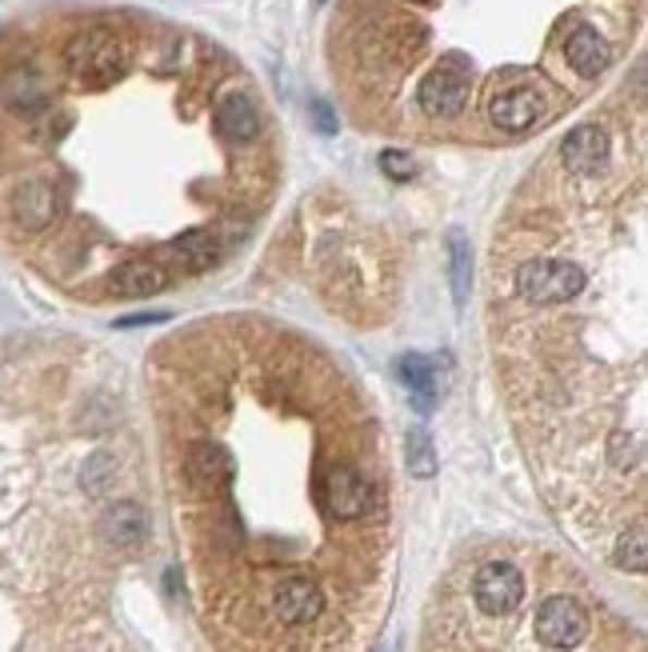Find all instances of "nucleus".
Instances as JSON below:
<instances>
[{"instance_id":"2eb2a0df","label":"nucleus","mask_w":648,"mask_h":652,"mask_svg":"<svg viewBox=\"0 0 648 652\" xmlns=\"http://www.w3.org/2000/svg\"><path fill=\"white\" fill-rule=\"evenodd\" d=\"M217 248H221V241H217L212 229H184L181 236H172V245H164V257H169L181 272L196 276V272L212 269Z\"/></svg>"},{"instance_id":"6ab92c4d","label":"nucleus","mask_w":648,"mask_h":652,"mask_svg":"<svg viewBox=\"0 0 648 652\" xmlns=\"http://www.w3.org/2000/svg\"><path fill=\"white\" fill-rule=\"evenodd\" d=\"M404 460H408V472L420 480L437 472V444H432V436H428L425 429L408 432V441H404Z\"/></svg>"},{"instance_id":"0eeeda50","label":"nucleus","mask_w":648,"mask_h":652,"mask_svg":"<svg viewBox=\"0 0 648 652\" xmlns=\"http://www.w3.org/2000/svg\"><path fill=\"white\" fill-rule=\"evenodd\" d=\"M533 628H537V640L545 649H576L588 637L592 620H588L585 604L573 601V596H549L537 608Z\"/></svg>"},{"instance_id":"1a4fd4ad","label":"nucleus","mask_w":648,"mask_h":652,"mask_svg":"<svg viewBox=\"0 0 648 652\" xmlns=\"http://www.w3.org/2000/svg\"><path fill=\"white\" fill-rule=\"evenodd\" d=\"M473 596H477L480 613L509 616L525 601V577H521V568L509 565V561H492V565L480 568L477 580H473Z\"/></svg>"},{"instance_id":"aec40b11","label":"nucleus","mask_w":648,"mask_h":652,"mask_svg":"<svg viewBox=\"0 0 648 652\" xmlns=\"http://www.w3.org/2000/svg\"><path fill=\"white\" fill-rule=\"evenodd\" d=\"M616 565L621 568H633V573H645L648 565V553H645V525H633V529L624 532L621 541H616Z\"/></svg>"},{"instance_id":"dca6fc26","label":"nucleus","mask_w":648,"mask_h":652,"mask_svg":"<svg viewBox=\"0 0 648 652\" xmlns=\"http://www.w3.org/2000/svg\"><path fill=\"white\" fill-rule=\"evenodd\" d=\"M396 377H401L408 396H413L416 413H432L437 408V369H432V360L420 357V353H404L396 360Z\"/></svg>"},{"instance_id":"f257e3e1","label":"nucleus","mask_w":648,"mask_h":652,"mask_svg":"<svg viewBox=\"0 0 648 652\" xmlns=\"http://www.w3.org/2000/svg\"><path fill=\"white\" fill-rule=\"evenodd\" d=\"M133 64V52H129V40L109 25H93L85 33H76L69 45H64V69L73 76L76 85L85 88H109L117 85Z\"/></svg>"},{"instance_id":"39448f33","label":"nucleus","mask_w":648,"mask_h":652,"mask_svg":"<svg viewBox=\"0 0 648 652\" xmlns=\"http://www.w3.org/2000/svg\"><path fill=\"white\" fill-rule=\"evenodd\" d=\"M416 100H420V109H425L428 116H437V121H453V116H461L468 104V61L465 57H456V52L441 57L437 69L420 81Z\"/></svg>"},{"instance_id":"a211bd4d","label":"nucleus","mask_w":648,"mask_h":652,"mask_svg":"<svg viewBox=\"0 0 648 652\" xmlns=\"http://www.w3.org/2000/svg\"><path fill=\"white\" fill-rule=\"evenodd\" d=\"M449 272H453V300L465 308L473 293V253L465 233H449Z\"/></svg>"},{"instance_id":"ddd939ff","label":"nucleus","mask_w":648,"mask_h":652,"mask_svg":"<svg viewBox=\"0 0 648 652\" xmlns=\"http://www.w3.org/2000/svg\"><path fill=\"white\" fill-rule=\"evenodd\" d=\"M212 121H217V133L229 145H253L260 136V112L253 104V97H245V93H229V97L217 100Z\"/></svg>"},{"instance_id":"5701e85b","label":"nucleus","mask_w":648,"mask_h":652,"mask_svg":"<svg viewBox=\"0 0 648 652\" xmlns=\"http://www.w3.org/2000/svg\"><path fill=\"white\" fill-rule=\"evenodd\" d=\"M413 4H432V0H413Z\"/></svg>"},{"instance_id":"4be33fe9","label":"nucleus","mask_w":648,"mask_h":652,"mask_svg":"<svg viewBox=\"0 0 648 652\" xmlns=\"http://www.w3.org/2000/svg\"><path fill=\"white\" fill-rule=\"evenodd\" d=\"M313 121H317V128L325 136H332L337 133V121H332V109L325 104V100H313Z\"/></svg>"},{"instance_id":"6e6552de","label":"nucleus","mask_w":648,"mask_h":652,"mask_svg":"<svg viewBox=\"0 0 648 652\" xmlns=\"http://www.w3.org/2000/svg\"><path fill=\"white\" fill-rule=\"evenodd\" d=\"M489 116L501 133H525L549 116V97L537 85H504L489 97Z\"/></svg>"},{"instance_id":"9d476101","label":"nucleus","mask_w":648,"mask_h":652,"mask_svg":"<svg viewBox=\"0 0 648 652\" xmlns=\"http://www.w3.org/2000/svg\"><path fill=\"white\" fill-rule=\"evenodd\" d=\"M0 97L13 112L21 116H40V112L52 109V85L49 76L33 69V64H16L4 73V85H0Z\"/></svg>"},{"instance_id":"9b49d317","label":"nucleus","mask_w":648,"mask_h":652,"mask_svg":"<svg viewBox=\"0 0 648 652\" xmlns=\"http://www.w3.org/2000/svg\"><path fill=\"white\" fill-rule=\"evenodd\" d=\"M564 169L573 176H597L609 164V133L600 124H576L561 145Z\"/></svg>"},{"instance_id":"412c9836","label":"nucleus","mask_w":648,"mask_h":652,"mask_svg":"<svg viewBox=\"0 0 648 652\" xmlns=\"http://www.w3.org/2000/svg\"><path fill=\"white\" fill-rule=\"evenodd\" d=\"M380 173L389 181H408V176H416V160L408 152H401V148H384L380 152Z\"/></svg>"},{"instance_id":"7ed1b4c3","label":"nucleus","mask_w":648,"mask_h":652,"mask_svg":"<svg viewBox=\"0 0 648 652\" xmlns=\"http://www.w3.org/2000/svg\"><path fill=\"white\" fill-rule=\"evenodd\" d=\"M377 505V489L360 465L353 460H332L320 477V513L337 525H353L365 520Z\"/></svg>"},{"instance_id":"20e7f679","label":"nucleus","mask_w":648,"mask_h":652,"mask_svg":"<svg viewBox=\"0 0 648 652\" xmlns=\"http://www.w3.org/2000/svg\"><path fill=\"white\" fill-rule=\"evenodd\" d=\"M329 608L325 585L308 573H289L269 589V613L281 628H308L317 625Z\"/></svg>"},{"instance_id":"4468645a","label":"nucleus","mask_w":648,"mask_h":652,"mask_svg":"<svg viewBox=\"0 0 648 652\" xmlns=\"http://www.w3.org/2000/svg\"><path fill=\"white\" fill-rule=\"evenodd\" d=\"M564 61H568V69H573L576 76H588V81H592V76H600L604 69H609L612 49L597 28L580 25L564 37Z\"/></svg>"},{"instance_id":"f3484780","label":"nucleus","mask_w":648,"mask_h":652,"mask_svg":"<svg viewBox=\"0 0 648 652\" xmlns=\"http://www.w3.org/2000/svg\"><path fill=\"white\" fill-rule=\"evenodd\" d=\"M100 532H105L112 544L133 549V544L145 541L148 520H145V513H140L136 505H117V508H109V513H105V525H100Z\"/></svg>"},{"instance_id":"f8f14e48","label":"nucleus","mask_w":648,"mask_h":652,"mask_svg":"<svg viewBox=\"0 0 648 652\" xmlns=\"http://www.w3.org/2000/svg\"><path fill=\"white\" fill-rule=\"evenodd\" d=\"M169 288V269L157 265L148 257H133L121 260L117 269L109 272V293L124 296V300H136V296H157Z\"/></svg>"},{"instance_id":"423d86ee","label":"nucleus","mask_w":648,"mask_h":652,"mask_svg":"<svg viewBox=\"0 0 648 652\" xmlns=\"http://www.w3.org/2000/svg\"><path fill=\"white\" fill-rule=\"evenodd\" d=\"M9 212H13L21 233H33V236L49 233L64 212L61 185L49 181V176H25V181H16L13 197H9Z\"/></svg>"},{"instance_id":"f03ea898","label":"nucleus","mask_w":648,"mask_h":652,"mask_svg":"<svg viewBox=\"0 0 648 652\" xmlns=\"http://www.w3.org/2000/svg\"><path fill=\"white\" fill-rule=\"evenodd\" d=\"M585 269L576 260L564 257H528L513 276V288L525 305L552 308V305H568L576 296L585 293Z\"/></svg>"}]
</instances>
